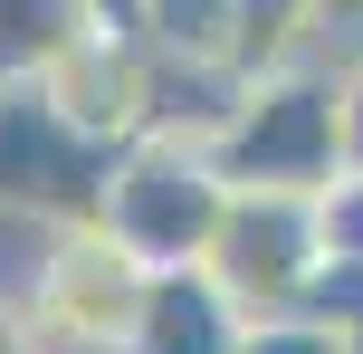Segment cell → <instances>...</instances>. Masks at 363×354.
<instances>
[{
	"instance_id": "1",
	"label": "cell",
	"mask_w": 363,
	"mask_h": 354,
	"mask_svg": "<svg viewBox=\"0 0 363 354\" xmlns=\"http://www.w3.org/2000/svg\"><path fill=\"white\" fill-rule=\"evenodd\" d=\"M335 77L345 67H315L306 48L277 57V67H249L230 96V115L211 125V163L230 192H315L345 172V115H335Z\"/></svg>"
},
{
	"instance_id": "2",
	"label": "cell",
	"mask_w": 363,
	"mask_h": 354,
	"mask_svg": "<svg viewBox=\"0 0 363 354\" xmlns=\"http://www.w3.org/2000/svg\"><path fill=\"white\" fill-rule=\"evenodd\" d=\"M220 211H230V182H220L201 134H134V144L106 153V182H96L86 221L115 230L144 268H191L211 249Z\"/></svg>"
},
{
	"instance_id": "3",
	"label": "cell",
	"mask_w": 363,
	"mask_h": 354,
	"mask_svg": "<svg viewBox=\"0 0 363 354\" xmlns=\"http://www.w3.org/2000/svg\"><path fill=\"white\" fill-rule=\"evenodd\" d=\"M153 268L134 259L115 230L67 221L38 259V287L19 306V326L38 336V354H134V316H144Z\"/></svg>"
},
{
	"instance_id": "4",
	"label": "cell",
	"mask_w": 363,
	"mask_h": 354,
	"mask_svg": "<svg viewBox=\"0 0 363 354\" xmlns=\"http://www.w3.org/2000/svg\"><path fill=\"white\" fill-rule=\"evenodd\" d=\"M315 201H296V192H230V211H220L211 249H201V268L220 278V297L239 306V316H296L315 287Z\"/></svg>"
},
{
	"instance_id": "5",
	"label": "cell",
	"mask_w": 363,
	"mask_h": 354,
	"mask_svg": "<svg viewBox=\"0 0 363 354\" xmlns=\"http://www.w3.org/2000/svg\"><path fill=\"white\" fill-rule=\"evenodd\" d=\"M96 182H106V144H86V134L38 96V77L0 87V211L67 230V221L96 211Z\"/></svg>"
},
{
	"instance_id": "6",
	"label": "cell",
	"mask_w": 363,
	"mask_h": 354,
	"mask_svg": "<svg viewBox=\"0 0 363 354\" xmlns=\"http://www.w3.org/2000/svg\"><path fill=\"white\" fill-rule=\"evenodd\" d=\"M249 336V316H239L230 297H220L211 268H153L144 287V316H134V354H239Z\"/></svg>"
},
{
	"instance_id": "7",
	"label": "cell",
	"mask_w": 363,
	"mask_h": 354,
	"mask_svg": "<svg viewBox=\"0 0 363 354\" xmlns=\"http://www.w3.org/2000/svg\"><path fill=\"white\" fill-rule=\"evenodd\" d=\"M77 29H86V10H77V0H0V87L38 77Z\"/></svg>"
},
{
	"instance_id": "8",
	"label": "cell",
	"mask_w": 363,
	"mask_h": 354,
	"mask_svg": "<svg viewBox=\"0 0 363 354\" xmlns=\"http://www.w3.org/2000/svg\"><path fill=\"white\" fill-rule=\"evenodd\" d=\"M315 249L325 259H363V172H335L315 192Z\"/></svg>"
},
{
	"instance_id": "9",
	"label": "cell",
	"mask_w": 363,
	"mask_h": 354,
	"mask_svg": "<svg viewBox=\"0 0 363 354\" xmlns=\"http://www.w3.org/2000/svg\"><path fill=\"white\" fill-rule=\"evenodd\" d=\"M239 354H345V336H325L315 316H258L239 336Z\"/></svg>"
},
{
	"instance_id": "10",
	"label": "cell",
	"mask_w": 363,
	"mask_h": 354,
	"mask_svg": "<svg viewBox=\"0 0 363 354\" xmlns=\"http://www.w3.org/2000/svg\"><path fill=\"white\" fill-rule=\"evenodd\" d=\"M335 115H345V172H363V57H345L335 77Z\"/></svg>"
},
{
	"instance_id": "11",
	"label": "cell",
	"mask_w": 363,
	"mask_h": 354,
	"mask_svg": "<svg viewBox=\"0 0 363 354\" xmlns=\"http://www.w3.org/2000/svg\"><path fill=\"white\" fill-rule=\"evenodd\" d=\"M86 10V29H115V38H144V10L153 0H77Z\"/></svg>"
},
{
	"instance_id": "12",
	"label": "cell",
	"mask_w": 363,
	"mask_h": 354,
	"mask_svg": "<svg viewBox=\"0 0 363 354\" xmlns=\"http://www.w3.org/2000/svg\"><path fill=\"white\" fill-rule=\"evenodd\" d=\"M315 29H363V0H315Z\"/></svg>"
},
{
	"instance_id": "13",
	"label": "cell",
	"mask_w": 363,
	"mask_h": 354,
	"mask_svg": "<svg viewBox=\"0 0 363 354\" xmlns=\"http://www.w3.org/2000/svg\"><path fill=\"white\" fill-rule=\"evenodd\" d=\"M0 354H38V336H29V326L10 316V306H0Z\"/></svg>"
},
{
	"instance_id": "14",
	"label": "cell",
	"mask_w": 363,
	"mask_h": 354,
	"mask_svg": "<svg viewBox=\"0 0 363 354\" xmlns=\"http://www.w3.org/2000/svg\"><path fill=\"white\" fill-rule=\"evenodd\" d=\"M345 354H363V336H345Z\"/></svg>"
}]
</instances>
